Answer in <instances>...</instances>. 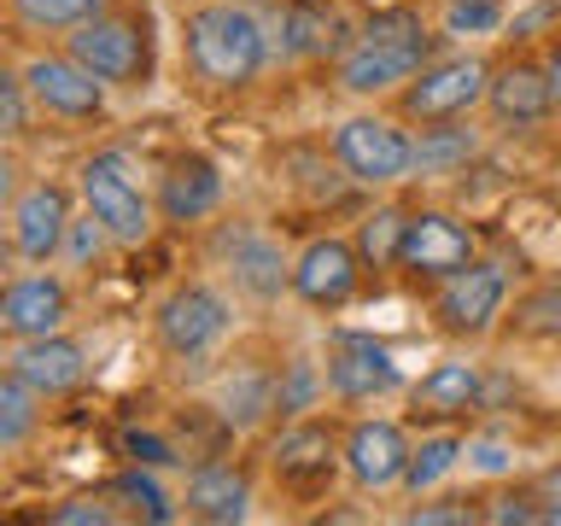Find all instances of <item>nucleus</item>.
I'll use <instances>...</instances> for the list:
<instances>
[{
  "instance_id": "obj_1",
  "label": "nucleus",
  "mask_w": 561,
  "mask_h": 526,
  "mask_svg": "<svg viewBox=\"0 0 561 526\" xmlns=\"http://www.w3.org/2000/svg\"><path fill=\"white\" fill-rule=\"evenodd\" d=\"M182 53H187V70L205 88L240 94V88H252L270 70L275 35L257 18V7H245V0H205L182 24Z\"/></svg>"
},
{
  "instance_id": "obj_2",
  "label": "nucleus",
  "mask_w": 561,
  "mask_h": 526,
  "mask_svg": "<svg viewBox=\"0 0 561 526\" xmlns=\"http://www.w3.org/2000/svg\"><path fill=\"white\" fill-rule=\"evenodd\" d=\"M77 199L82 210H94L100 228L112 235V245H123V252H135V245L152 240L158 228V205L152 193L140 187V170L129 152L105 147V152H88L82 170H77Z\"/></svg>"
},
{
  "instance_id": "obj_3",
  "label": "nucleus",
  "mask_w": 561,
  "mask_h": 526,
  "mask_svg": "<svg viewBox=\"0 0 561 526\" xmlns=\"http://www.w3.org/2000/svg\"><path fill=\"white\" fill-rule=\"evenodd\" d=\"M152 333L158 345L170 351L175 363H199V357H217L234 333V298H228L217 281L193 275V281H175V287L158 298L152 310Z\"/></svg>"
},
{
  "instance_id": "obj_4",
  "label": "nucleus",
  "mask_w": 561,
  "mask_h": 526,
  "mask_svg": "<svg viewBox=\"0 0 561 526\" xmlns=\"http://www.w3.org/2000/svg\"><path fill=\"white\" fill-rule=\"evenodd\" d=\"M333 158L351 182L363 187H392L403 175H415V135L403 129V117L386 112H357L333 129Z\"/></svg>"
},
{
  "instance_id": "obj_5",
  "label": "nucleus",
  "mask_w": 561,
  "mask_h": 526,
  "mask_svg": "<svg viewBox=\"0 0 561 526\" xmlns=\"http://www.w3.org/2000/svg\"><path fill=\"white\" fill-rule=\"evenodd\" d=\"M485 77L491 65L480 53H450V59H427L410 82L398 88V117L403 123H456L485 100Z\"/></svg>"
},
{
  "instance_id": "obj_6",
  "label": "nucleus",
  "mask_w": 561,
  "mask_h": 526,
  "mask_svg": "<svg viewBox=\"0 0 561 526\" xmlns=\"http://www.w3.org/2000/svg\"><path fill=\"white\" fill-rule=\"evenodd\" d=\"M65 53L77 65H88L105 88H135L140 77H147V59H152V42H147V24L129 12H100L88 18V24H77L65 35Z\"/></svg>"
},
{
  "instance_id": "obj_7",
  "label": "nucleus",
  "mask_w": 561,
  "mask_h": 526,
  "mask_svg": "<svg viewBox=\"0 0 561 526\" xmlns=\"http://www.w3.org/2000/svg\"><path fill=\"white\" fill-rule=\"evenodd\" d=\"M503 305H508V263L473 258L438 281L433 322H438V333H456V340H480V333L497 328Z\"/></svg>"
},
{
  "instance_id": "obj_8",
  "label": "nucleus",
  "mask_w": 561,
  "mask_h": 526,
  "mask_svg": "<svg viewBox=\"0 0 561 526\" xmlns=\"http://www.w3.org/2000/svg\"><path fill=\"white\" fill-rule=\"evenodd\" d=\"M322 380H328V398L340 403H375L403 386V363L375 333H333L322 351Z\"/></svg>"
},
{
  "instance_id": "obj_9",
  "label": "nucleus",
  "mask_w": 561,
  "mask_h": 526,
  "mask_svg": "<svg viewBox=\"0 0 561 526\" xmlns=\"http://www.w3.org/2000/svg\"><path fill=\"white\" fill-rule=\"evenodd\" d=\"M210 258H217V270L234 281V293L257 298V305H270V298L287 293V252H280L275 235H263L257 222H222L217 235H210Z\"/></svg>"
},
{
  "instance_id": "obj_10",
  "label": "nucleus",
  "mask_w": 561,
  "mask_h": 526,
  "mask_svg": "<svg viewBox=\"0 0 561 526\" xmlns=\"http://www.w3.org/2000/svg\"><path fill=\"white\" fill-rule=\"evenodd\" d=\"M357 287H363V258L340 235H316L287 263V293L310 310H345L357 298Z\"/></svg>"
},
{
  "instance_id": "obj_11",
  "label": "nucleus",
  "mask_w": 561,
  "mask_h": 526,
  "mask_svg": "<svg viewBox=\"0 0 561 526\" xmlns=\"http://www.w3.org/2000/svg\"><path fill=\"white\" fill-rule=\"evenodd\" d=\"M24 88L35 100V117L94 123L105 112V82L88 65L70 59V53H35V59L24 65Z\"/></svg>"
},
{
  "instance_id": "obj_12",
  "label": "nucleus",
  "mask_w": 561,
  "mask_h": 526,
  "mask_svg": "<svg viewBox=\"0 0 561 526\" xmlns=\"http://www.w3.org/2000/svg\"><path fill=\"white\" fill-rule=\"evenodd\" d=\"M70 217H77V210H70V187H59V182L18 187V199L7 205V228H12L18 258L24 263H59Z\"/></svg>"
},
{
  "instance_id": "obj_13",
  "label": "nucleus",
  "mask_w": 561,
  "mask_h": 526,
  "mask_svg": "<svg viewBox=\"0 0 561 526\" xmlns=\"http://www.w3.org/2000/svg\"><path fill=\"white\" fill-rule=\"evenodd\" d=\"M473 263V235L450 210H410L403 222V240H398V270L403 275H421V281H445L450 270Z\"/></svg>"
},
{
  "instance_id": "obj_14",
  "label": "nucleus",
  "mask_w": 561,
  "mask_h": 526,
  "mask_svg": "<svg viewBox=\"0 0 561 526\" xmlns=\"http://www.w3.org/2000/svg\"><path fill=\"white\" fill-rule=\"evenodd\" d=\"M485 112L503 123V129H533V123L556 117V100H550V77H543V59L538 53H515V59L491 65L485 77Z\"/></svg>"
},
{
  "instance_id": "obj_15",
  "label": "nucleus",
  "mask_w": 561,
  "mask_h": 526,
  "mask_svg": "<svg viewBox=\"0 0 561 526\" xmlns=\"http://www.w3.org/2000/svg\"><path fill=\"white\" fill-rule=\"evenodd\" d=\"M333 462H340V433L316 415H287V427L270 438V473L280 485H322L333 480Z\"/></svg>"
},
{
  "instance_id": "obj_16",
  "label": "nucleus",
  "mask_w": 561,
  "mask_h": 526,
  "mask_svg": "<svg viewBox=\"0 0 561 526\" xmlns=\"http://www.w3.org/2000/svg\"><path fill=\"white\" fill-rule=\"evenodd\" d=\"M340 462L357 491H392L403 480V462H410V433L386 415H368L340 438Z\"/></svg>"
},
{
  "instance_id": "obj_17",
  "label": "nucleus",
  "mask_w": 561,
  "mask_h": 526,
  "mask_svg": "<svg viewBox=\"0 0 561 526\" xmlns=\"http://www.w3.org/2000/svg\"><path fill=\"white\" fill-rule=\"evenodd\" d=\"M222 164L210 152H175L164 175H158V193H152V205H158V217L164 222H205L210 210L222 205Z\"/></svg>"
},
{
  "instance_id": "obj_18",
  "label": "nucleus",
  "mask_w": 561,
  "mask_h": 526,
  "mask_svg": "<svg viewBox=\"0 0 561 526\" xmlns=\"http://www.w3.org/2000/svg\"><path fill=\"white\" fill-rule=\"evenodd\" d=\"M351 42H357V24L340 0H287L280 12V59H340Z\"/></svg>"
},
{
  "instance_id": "obj_19",
  "label": "nucleus",
  "mask_w": 561,
  "mask_h": 526,
  "mask_svg": "<svg viewBox=\"0 0 561 526\" xmlns=\"http://www.w3.org/2000/svg\"><path fill=\"white\" fill-rule=\"evenodd\" d=\"M0 305H7L12 340L59 333L70 322V287H65V275L47 270V263H35L30 275H7V281H0Z\"/></svg>"
},
{
  "instance_id": "obj_20",
  "label": "nucleus",
  "mask_w": 561,
  "mask_h": 526,
  "mask_svg": "<svg viewBox=\"0 0 561 526\" xmlns=\"http://www.w3.org/2000/svg\"><path fill=\"white\" fill-rule=\"evenodd\" d=\"M12 368L24 375L42 398H65L88 380V345L70 340V333H35V340H18Z\"/></svg>"
},
{
  "instance_id": "obj_21",
  "label": "nucleus",
  "mask_w": 561,
  "mask_h": 526,
  "mask_svg": "<svg viewBox=\"0 0 561 526\" xmlns=\"http://www.w3.org/2000/svg\"><path fill=\"white\" fill-rule=\"evenodd\" d=\"M410 403H415L421 421H468L473 410H485V375H480V363H462V357L433 363L427 375L410 386Z\"/></svg>"
},
{
  "instance_id": "obj_22",
  "label": "nucleus",
  "mask_w": 561,
  "mask_h": 526,
  "mask_svg": "<svg viewBox=\"0 0 561 526\" xmlns=\"http://www.w3.org/2000/svg\"><path fill=\"white\" fill-rule=\"evenodd\" d=\"M182 515L205 526H234L252 515V480L228 462H199L182 485Z\"/></svg>"
},
{
  "instance_id": "obj_23",
  "label": "nucleus",
  "mask_w": 561,
  "mask_h": 526,
  "mask_svg": "<svg viewBox=\"0 0 561 526\" xmlns=\"http://www.w3.org/2000/svg\"><path fill=\"white\" fill-rule=\"evenodd\" d=\"M340 88L345 94H357V100H375V94H398L403 82L415 77L421 65V53H410V47H380V42H351L340 59Z\"/></svg>"
},
{
  "instance_id": "obj_24",
  "label": "nucleus",
  "mask_w": 561,
  "mask_h": 526,
  "mask_svg": "<svg viewBox=\"0 0 561 526\" xmlns=\"http://www.w3.org/2000/svg\"><path fill=\"white\" fill-rule=\"evenodd\" d=\"M275 386H280V368L275 363H234L217 386V410L234 433H257L263 421L275 415Z\"/></svg>"
},
{
  "instance_id": "obj_25",
  "label": "nucleus",
  "mask_w": 561,
  "mask_h": 526,
  "mask_svg": "<svg viewBox=\"0 0 561 526\" xmlns=\"http://www.w3.org/2000/svg\"><path fill=\"white\" fill-rule=\"evenodd\" d=\"M35 427H42V392L18 368H0V450H24Z\"/></svg>"
},
{
  "instance_id": "obj_26",
  "label": "nucleus",
  "mask_w": 561,
  "mask_h": 526,
  "mask_svg": "<svg viewBox=\"0 0 561 526\" xmlns=\"http://www.w3.org/2000/svg\"><path fill=\"white\" fill-rule=\"evenodd\" d=\"M462 456H468V438L456 433V427L427 433L421 445H410V462H403V480H398V485L421 498V491H433V485L445 480V473H450L456 462H462Z\"/></svg>"
},
{
  "instance_id": "obj_27",
  "label": "nucleus",
  "mask_w": 561,
  "mask_h": 526,
  "mask_svg": "<svg viewBox=\"0 0 561 526\" xmlns=\"http://www.w3.org/2000/svg\"><path fill=\"white\" fill-rule=\"evenodd\" d=\"M100 12H112V0H12V18L35 35H70Z\"/></svg>"
},
{
  "instance_id": "obj_28",
  "label": "nucleus",
  "mask_w": 561,
  "mask_h": 526,
  "mask_svg": "<svg viewBox=\"0 0 561 526\" xmlns=\"http://www.w3.org/2000/svg\"><path fill=\"white\" fill-rule=\"evenodd\" d=\"M473 140L468 129H450V123H427L415 140V175H450V170H462L468 158H473Z\"/></svg>"
},
{
  "instance_id": "obj_29",
  "label": "nucleus",
  "mask_w": 561,
  "mask_h": 526,
  "mask_svg": "<svg viewBox=\"0 0 561 526\" xmlns=\"http://www.w3.org/2000/svg\"><path fill=\"white\" fill-rule=\"evenodd\" d=\"M328 398V380H322V363L310 357H293L280 363V386H275V415H310L316 403Z\"/></svg>"
},
{
  "instance_id": "obj_30",
  "label": "nucleus",
  "mask_w": 561,
  "mask_h": 526,
  "mask_svg": "<svg viewBox=\"0 0 561 526\" xmlns=\"http://www.w3.org/2000/svg\"><path fill=\"white\" fill-rule=\"evenodd\" d=\"M403 222H410V210H398V205H380V210H368L363 228H357V258L363 263H375V270H386V263H398V240H403Z\"/></svg>"
},
{
  "instance_id": "obj_31",
  "label": "nucleus",
  "mask_w": 561,
  "mask_h": 526,
  "mask_svg": "<svg viewBox=\"0 0 561 526\" xmlns=\"http://www.w3.org/2000/svg\"><path fill=\"white\" fill-rule=\"evenodd\" d=\"M503 30V0H445V35L450 42H473V35Z\"/></svg>"
},
{
  "instance_id": "obj_32",
  "label": "nucleus",
  "mask_w": 561,
  "mask_h": 526,
  "mask_svg": "<svg viewBox=\"0 0 561 526\" xmlns=\"http://www.w3.org/2000/svg\"><path fill=\"white\" fill-rule=\"evenodd\" d=\"M105 252H112V235L100 228V217H94V210H77V217H70V228H65V245H59V258L70 263V270H88V263H100Z\"/></svg>"
},
{
  "instance_id": "obj_33",
  "label": "nucleus",
  "mask_w": 561,
  "mask_h": 526,
  "mask_svg": "<svg viewBox=\"0 0 561 526\" xmlns=\"http://www.w3.org/2000/svg\"><path fill=\"white\" fill-rule=\"evenodd\" d=\"M112 498H129V503H135V515H140V521H152V526L175 521V503H170V491L158 485L152 473H123V480L112 485Z\"/></svg>"
},
{
  "instance_id": "obj_34",
  "label": "nucleus",
  "mask_w": 561,
  "mask_h": 526,
  "mask_svg": "<svg viewBox=\"0 0 561 526\" xmlns=\"http://www.w3.org/2000/svg\"><path fill=\"white\" fill-rule=\"evenodd\" d=\"M515 328H526V333H550V340H561V281H543L533 298H520Z\"/></svg>"
},
{
  "instance_id": "obj_35",
  "label": "nucleus",
  "mask_w": 561,
  "mask_h": 526,
  "mask_svg": "<svg viewBox=\"0 0 561 526\" xmlns=\"http://www.w3.org/2000/svg\"><path fill=\"white\" fill-rule=\"evenodd\" d=\"M30 123H35V100L24 88V70L0 65V135H24Z\"/></svg>"
},
{
  "instance_id": "obj_36",
  "label": "nucleus",
  "mask_w": 561,
  "mask_h": 526,
  "mask_svg": "<svg viewBox=\"0 0 561 526\" xmlns=\"http://www.w3.org/2000/svg\"><path fill=\"white\" fill-rule=\"evenodd\" d=\"M403 521H410V526H473V521H485V515L473 503H415Z\"/></svg>"
},
{
  "instance_id": "obj_37",
  "label": "nucleus",
  "mask_w": 561,
  "mask_h": 526,
  "mask_svg": "<svg viewBox=\"0 0 561 526\" xmlns=\"http://www.w3.org/2000/svg\"><path fill=\"white\" fill-rule=\"evenodd\" d=\"M480 515H485V521H497V526H508V521H515V526H533V521H538V491H515V498H497L491 508H480Z\"/></svg>"
},
{
  "instance_id": "obj_38",
  "label": "nucleus",
  "mask_w": 561,
  "mask_h": 526,
  "mask_svg": "<svg viewBox=\"0 0 561 526\" xmlns=\"http://www.w3.org/2000/svg\"><path fill=\"white\" fill-rule=\"evenodd\" d=\"M53 526H112L117 521V508H105V503H65V508H53V515H47Z\"/></svg>"
},
{
  "instance_id": "obj_39",
  "label": "nucleus",
  "mask_w": 561,
  "mask_h": 526,
  "mask_svg": "<svg viewBox=\"0 0 561 526\" xmlns=\"http://www.w3.org/2000/svg\"><path fill=\"white\" fill-rule=\"evenodd\" d=\"M533 491H538V521L561 526V462H556V468H543Z\"/></svg>"
},
{
  "instance_id": "obj_40",
  "label": "nucleus",
  "mask_w": 561,
  "mask_h": 526,
  "mask_svg": "<svg viewBox=\"0 0 561 526\" xmlns=\"http://www.w3.org/2000/svg\"><path fill=\"white\" fill-rule=\"evenodd\" d=\"M543 77H550V100H556V112H561V35H550V42H543Z\"/></svg>"
},
{
  "instance_id": "obj_41",
  "label": "nucleus",
  "mask_w": 561,
  "mask_h": 526,
  "mask_svg": "<svg viewBox=\"0 0 561 526\" xmlns=\"http://www.w3.org/2000/svg\"><path fill=\"white\" fill-rule=\"evenodd\" d=\"M468 456H473V468H485V473H503V468H508V450H503V445H491V438L468 445Z\"/></svg>"
},
{
  "instance_id": "obj_42",
  "label": "nucleus",
  "mask_w": 561,
  "mask_h": 526,
  "mask_svg": "<svg viewBox=\"0 0 561 526\" xmlns=\"http://www.w3.org/2000/svg\"><path fill=\"white\" fill-rule=\"evenodd\" d=\"M12 199H18V164H12V152H0V210Z\"/></svg>"
},
{
  "instance_id": "obj_43",
  "label": "nucleus",
  "mask_w": 561,
  "mask_h": 526,
  "mask_svg": "<svg viewBox=\"0 0 561 526\" xmlns=\"http://www.w3.org/2000/svg\"><path fill=\"white\" fill-rule=\"evenodd\" d=\"M12 258H18V245H12V228H0V270H7Z\"/></svg>"
},
{
  "instance_id": "obj_44",
  "label": "nucleus",
  "mask_w": 561,
  "mask_h": 526,
  "mask_svg": "<svg viewBox=\"0 0 561 526\" xmlns=\"http://www.w3.org/2000/svg\"><path fill=\"white\" fill-rule=\"evenodd\" d=\"M12 340V328H7V305H0V345H7Z\"/></svg>"
},
{
  "instance_id": "obj_45",
  "label": "nucleus",
  "mask_w": 561,
  "mask_h": 526,
  "mask_svg": "<svg viewBox=\"0 0 561 526\" xmlns=\"http://www.w3.org/2000/svg\"><path fill=\"white\" fill-rule=\"evenodd\" d=\"M245 7H263V0H245Z\"/></svg>"
}]
</instances>
